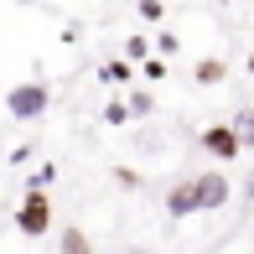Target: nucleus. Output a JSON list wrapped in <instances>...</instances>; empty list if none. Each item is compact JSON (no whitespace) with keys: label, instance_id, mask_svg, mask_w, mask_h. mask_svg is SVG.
Instances as JSON below:
<instances>
[{"label":"nucleus","instance_id":"f257e3e1","mask_svg":"<svg viewBox=\"0 0 254 254\" xmlns=\"http://www.w3.org/2000/svg\"><path fill=\"white\" fill-rule=\"evenodd\" d=\"M16 228L26 239H42L52 228V207H47V197L42 192H26V202H21V213H16Z\"/></svg>","mask_w":254,"mask_h":254},{"label":"nucleus","instance_id":"f03ea898","mask_svg":"<svg viewBox=\"0 0 254 254\" xmlns=\"http://www.w3.org/2000/svg\"><path fill=\"white\" fill-rule=\"evenodd\" d=\"M5 109L16 114V120H37V114H47V83H21V88H10Z\"/></svg>","mask_w":254,"mask_h":254},{"label":"nucleus","instance_id":"7ed1b4c3","mask_svg":"<svg viewBox=\"0 0 254 254\" xmlns=\"http://www.w3.org/2000/svg\"><path fill=\"white\" fill-rule=\"evenodd\" d=\"M192 192H197V207H202V213H218V207L228 202V177H223V171L192 177Z\"/></svg>","mask_w":254,"mask_h":254},{"label":"nucleus","instance_id":"20e7f679","mask_svg":"<svg viewBox=\"0 0 254 254\" xmlns=\"http://www.w3.org/2000/svg\"><path fill=\"white\" fill-rule=\"evenodd\" d=\"M202 145H207L218 161H234L239 151H244V145H239V135H234V125H213V130L202 135Z\"/></svg>","mask_w":254,"mask_h":254},{"label":"nucleus","instance_id":"39448f33","mask_svg":"<svg viewBox=\"0 0 254 254\" xmlns=\"http://www.w3.org/2000/svg\"><path fill=\"white\" fill-rule=\"evenodd\" d=\"M166 213H171V218H187V213H197V192H192V182H182V187L166 197Z\"/></svg>","mask_w":254,"mask_h":254},{"label":"nucleus","instance_id":"423d86ee","mask_svg":"<svg viewBox=\"0 0 254 254\" xmlns=\"http://www.w3.org/2000/svg\"><path fill=\"white\" fill-rule=\"evenodd\" d=\"M234 135H239L244 151H254V109H239V114H234Z\"/></svg>","mask_w":254,"mask_h":254},{"label":"nucleus","instance_id":"0eeeda50","mask_svg":"<svg viewBox=\"0 0 254 254\" xmlns=\"http://www.w3.org/2000/svg\"><path fill=\"white\" fill-rule=\"evenodd\" d=\"M63 254H88V239H83V228H67V234H63Z\"/></svg>","mask_w":254,"mask_h":254},{"label":"nucleus","instance_id":"6e6552de","mask_svg":"<svg viewBox=\"0 0 254 254\" xmlns=\"http://www.w3.org/2000/svg\"><path fill=\"white\" fill-rule=\"evenodd\" d=\"M223 78V63H197V83H218Z\"/></svg>","mask_w":254,"mask_h":254},{"label":"nucleus","instance_id":"1a4fd4ad","mask_svg":"<svg viewBox=\"0 0 254 254\" xmlns=\"http://www.w3.org/2000/svg\"><path fill=\"white\" fill-rule=\"evenodd\" d=\"M104 120H109V125H125V120H130V109H125V104H109V109H104Z\"/></svg>","mask_w":254,"mask_h":254},{"label":"nucleus","instance_id":"9d476101","mask_svg":"<svg viewBox=\"0 0 254 254\" xmlns=\"http://www.w3.org/2000/svg\"><path fill=\"white\" fill-rule=\"evenodd\" d=\"M140 16L145 21H161V0H140Z\"/></svg>","mask_w":254,"mask_h":254},{"label":"nucleus","instance_id":"9b49d317","mask_svg":"<svg viewBox=\"0 0 254 254\" xmlns=\"http://www.w3.org/2000/svg\"><path fill=\"white\" fill-rule=\"evenodd\" d=\"M249 73H254V52H249Z\"/></svg>","mask_w":254,"mask_h":254},{"label":"nucleus","instance_id":"f8f14e48","mask_svg":"<svg viewBox=\"0 0 254 254\" xmlns=\"http://www.w3.org/2000/svg\"><path fill=\"white\" fill-rule=\"evenodd\" d=\"M249 197H254V182H249Z\"/></svg>","mask_w":254,"mask_h":254}]
</instances>
